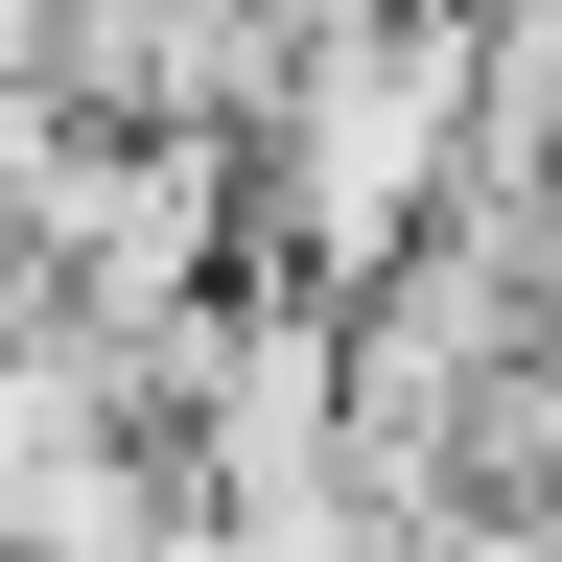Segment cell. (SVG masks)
Masks as SVG:
<instances>
[{"label":"cell","mask_w":562,"mask_h":562,"mask_svg":"<svg viewBox=\"0 0 562 562\" xmlns=\"http://www.w3.org/2000/svg\"><path fill=\"white\" fill-rule=\"evenodd\" d=\"M446 188H469V24L446 0L328 24V47H281V94L235 117V281L351 305V281H398L446 235Z\"/></svg>","instance_id":"1"},{"label":"cell","mask_w":562,"mask_h":562,"mask_svg":"<svg viewBox=\"0 0 562 562\" xmlns=\"http://www.w3.org/2000/svg\"><path fill=\"white\" fill-rule=\"evenodd\" d=\"M47 94L94 140H235L281 94V24L258 0H47Z\"/></svg>","instance_id":"2"},{"label":"cell","mask_w":562,"mask_h":562,"mask_svg":"<svg viewBox=\"0 0 562 562\" xmlns=\"http://www.w3.org/2000/svg\"><path fill=\"white\" fill-rule=\"evenodd\" d=\"M258 24H281V47H328V24H398V0H258Z\"/></svg>","instance_id":"3"}]
</instances>
